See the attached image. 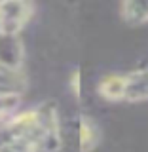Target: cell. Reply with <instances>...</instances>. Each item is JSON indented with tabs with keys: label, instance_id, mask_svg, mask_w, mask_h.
Listing matches in <instances>:
<instances>
[{
	"label": "cell",
	"instance_id": "cell-1",
	"mask_svg": "<svg viewBox=\"0 0 148 152\" xmlns=\"http://www.w3.org/2000/svg\"><path fill=\"white\" fill-rule=\"evenodd\" d=\"M40 116V139H38V152H59L63 146L61 135L59 108L55 101H44L36 107Z\"/></svg>",
	"mask_w": 148,
	"mask_h": 152
},
{
	"label": "cell",
	"instance_id": "cell-2",
	"mask_svg": "<svg viewBox=\"0 0 148 152\" xmlns=\"http://www.w3.org/2000/svg\"><path fill=\"white\" fill-rule=\"evenodd\" d=\"M34 15L32 0H6L0 4V32L21 34Z\"/></svg>",
	"mask_w": 148,
	"mask_h": 152
},
{
	"label": "cell",
	"instance_id": "cell-3",
	"mask_svg": "<svg viewBox=\"0 0 148 152\" xmlns=\"http://www.w3.org/2000/svg\"><path fill=\"white\" fill-rule=\"evenodd\" d=\"M23 61H25V46L21 36L0 32V65L23 69Z\"/></svg>",
	"mask_w": 148,
	"mask_h": 152
},
{
	"label": "cell",
	"instance_id": "cell-4",
	"mask_svg": "<svg viewBox=\"0 0 148 152\" xmlns=\"http://www.w3.org/2000/svg\"><path fill=\"white\" fill-rule=\"evenodd\" d=\"M123 103H148V66L125 72Z\"/></svg>",
	"mask_w": 148,
	"mask_h": 152
},
{
	"label": "cell",
	"instance_id": "cell-5",
	"mask_svg": "<svg viewBox=\"0 0 148 152\" xmlns=\"http://www.w3.org/2000/svg\"><path fill=\"white\" fill-rule=\"evenodd\" d=\"M28 88V78L23 69L0 65V95H23Z\"/></svg>",
	"mask_w": 148,
	"mask_h": 152
},
{
	"label": "cell",
	"instance_id": "cell-6",
	"mask_svg": "<svg viewBox=\"0 0 148 152\" xmlns=\"http://www.w3.org/2000/svg\"><path fill=\"white\" fill-rule=\"evenodd\" d=\"M78 137L80 152H93L101 142V127L87 114H80L78 118Z\"/></svg>",
	"mask_w": 148,
	"mask_h": 152
},
{
	"label": "cell",
	"instance_id": "cell-7",
	"mask_svg": "<svg viewBox=\"0 0 148 152\" xmlns=\"http://www.w3.org/2000/svg\"><path fill=\"white\" fill-rule=\"evenodd\" d=\"M123 91H125V74H106L101 78L97 86L99 97L108 103H123Z\"/></svg>",
	"mask_w": 148,
	"mask_h": 152
},
{
	"label": "cell",
	"instance_id": "cell-8",
	"mask_svg": "<svg viewBox=\"0 0 148 152\" xmlns=\"http://www.w3.org/2000/svg\"><path fill=\"white\" fill-rule=\"evenodd\" d=\"M120 15L129 27H141L148 23V0H122Z\"/></svg>",
	"mask_w": 148,
	"mask_h": 152
},
{
	"label": "cell",
	"instance_id": "cell-9",
	"mask_svg": "<svg viewBox=\"0 0 148 152\" xmlns=\"http://www.w3.org/2000/svg\"><path fill=\"white\" fill-rule=\"evenodd\" d=\"M0 152H38L36 145L19 137H6L0 141Z\"/></svg>",
	"mask_w": 148,
	"mask_h": 152
},
{
	"label": "cell",
	"instance_id": "cell-10",
	"mask_svg": "<svg viewBox=\"0 0 148 152\" xmlns=\"http://www.w3.org/2000/svg\"><path fill=\"white\" fill-rule=\"evenodd\" d=\"M23 95H0V122L8 120L12 114L17 112Z\"/></svg>",
	"mask_w": 148,
	"mask_h": 152
},
{
	"label": "cell",
	"instance_id": "cell-11",
	"mask_svg": "<svg viewBox=\"0 0 148 152\" xmlns=\"http://www.w3.org/2000/svg\"><path fill=\"white\" fill-rule=\"evenodd\" d=\"M70 91H72L74 99H80V93H82V86H80V69H74V72L70 74Z\"/></svg>",
	"mask_w": 148,
	"mask_h": 152
},
{
	"label": "cell",
	"instance_id": "cell-12",
	"mask_svg": "<svg viewBox=\"0 0 148 152\" xmlns=\"http://www.w3.org/2000/svg\"><path fill=\"white\" fill-rule=\"evenodd\" d=\"M2 2H6V0H0V4H2Z\"/></svg>",
	"mask_w": 148,
	"mask_h": 152
}]
</instances>
